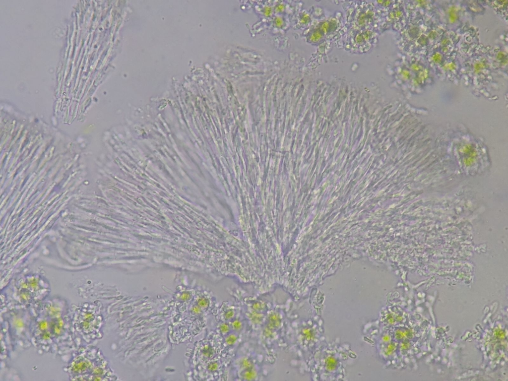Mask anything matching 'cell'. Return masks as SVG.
I'll return each mask as SVG.
<instances>
[{
  "label": "cell",
  "instance_id": "obj_1",
  "mask_svg": "<svg viewBox=\"0 0 508 381\" xmlns=\"http://www.w3.org/2000/svg\"><path fill=\"white\" fill-rule=\"evenodd\" d=\"M31 341L39 349L56 353L73 337L71 313L66 303L58 298H46L32 307Z\"/></svg>",
  "mask_w": 508,
  "mask_h": 381
},
{
  "label": "cell",
  "instance_id": "obj_2",
  "mask_svg": "<svg viewBox=\"0 0 508 381\" xmlns=\"http://www.w3.org/2000/svg\"><path fill=\"white\" fill-rule=\"evenodd\" d=\"M171 303L169 337L175 343L199 334L218 303L216 298L208 292L176 295L172 298Z\"/></svg>",
  "mask_w": 508,
  "mask_h": 381
},
{
  "label": "cell",
  "instance_id": "obj_3",
  "mask_svg": "<svg viewBox=\"0 0 508 381\" xmlns=\"http://www.w3.org/2000/svg\"><path fill=\"white\" fill-rule=\"evenodd\" d=\"M291 301L288 298L280 302L271 298V305L259 330L253 339L274 365L279 350H284L285 337L290 317Z\"/></svg>",
  "mask_w": 508,
  "mask_h": 381
},
{
  "label": "cell",
  "instance_id": "obj_4",
  "mask_svg": "<svg viewBox=\"0 0 508 381\" xmlns=\"http://www.w3.org/2000/svg\"><path fill=\"white\" fill-rule=\"evenodd\" d=\"M272 365L253 340L247 339L239 346L230 365V378L235 381H262Z\"/></svg>",
  "mask_w": 508,
  "mask_h": 381
},
{
  "label": "cell",
  "instance_id": "obj_5",
  "mask_svg": "<svg viewBox=\"0 0 508 381\" xmlns=\"http://www.w3.org/2000/svg\"><path fill=\"white\" fill-rule=\"evenodd\" d=\"M66 370L71 380L117 379L108 361L101 351L96 347L80 348L70 361Z\"/></svg>",
  "mask_w": 508,
  "mask_h": 381
},
{
  "label": "cell",
  "instance_id": "obj_6",
  "mask_svg": "<svg viewBox=\"0 0 508 381\" xmlns=\"http://www.w3.org/2000/svg\"><path fill=\"white\" fill-rule=\"evenodd\" d=\"M240 307L246 323L247 339L254 338L261 328L271 305V298H262L243 292L231 294Z\"/></svg>",
  "mask_w": 508,
  "mask_h": 381
},
{
  "label": "cell",
  "instance_id": "obj_7",
  "mask_svg": "<svg viewBox=\"0 0 508 381\" xmlns=\"http://www.w3.org/2000/svg\"><path fill=\"white\" fill-rule=\"evenodd\" d=\"M222 337L212 328L202 339L193 344L189 353L188 377L190 376L193 380L205 367L222 357Z\"/></svg>",
  "mask_w": 508,
  "mask_h": 381
},
{
  "label": "cell",
  "instance_id": "obj_8",
  "mask_svg": "<svg viewBox=\"0 0 508 381\" xmlns=\"http://www.w3.org/2000/svg\"><path fill=\"white\" fill-rule=\"evenodd\" d=\"M79 306L71 315L73 330L76 331L87 342L101 337L103 319L99 312L92 310L94 305L86 303Z\"/></svg>",
  "mask_w": 508,
  "mask_h": 381
},
{
  "label": "cell",
  "instance_id": "obj_9",
  "mask_svg": "<svg viewBox=\"0 0 508 381\" xmlns=\"http://www.w3.org/2000/svg\"><path fill=\"white\" fill-rule=\"evenodd\" d=\"M241 314L240 307L234 301H223L217 303L212 316L215 321L230 323Z\"/></svg>",
  "mask_w": 508,
  "mask_h": 381
}]
</instances>
